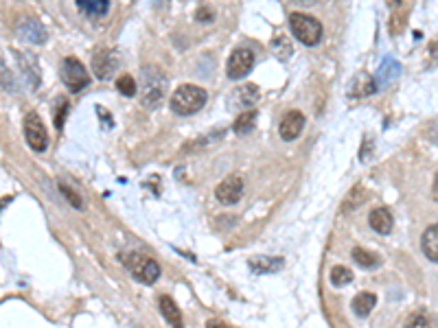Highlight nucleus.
Listing matches in <instances>:
<instances>
[{
	"label": "nucleus",
	"instance_id": "obj_19",
	"mask_svg": "<svg viewBox=\"0 0 438 328\" xmlns=\"http://www.w3.org/2000/svg\"><path fill=\"white\" fill-rule=\"evenodd\" d=\"M75 3H77V7H80L82 11H86L92 18L106 16L108 9H110V0H75Z\"/></svg>",
	"mask_w": 438,
	"mask_h": 328
},
{
	"label": "nucleus",
	"instance_id": "obj_25",
	"mask_svg": "<svg viewBox=\"0 0 438 328\" xmlns=\"http://www.w3.org/2000/svg\"><path fill=\"white\" fill-rule=\"evenodd\" d=\"M116 88L123 96H134L136 94V81H134L132 74H123V77H119Z\"/></svg>",
	"mask_w": 438,
	"mask_h": 328
},
{
	"label": "nucleus",
	"instance_id": "obj_30",
	"mask_svg": "<svg viewBox=\"0 0 438 328\" xmlns=\"http://www.w3.org/2000/svg\"><path fill=\"white\" fill-rule=\"evenodd\" d=\"M206 328H228L224 322H219V319H211L209 324H206Z\"/></svg>",
	"mask_w": 438,
	"mask_h": 328
},
{
	"label": "nucleus",
	"instance_id": "obj_28",
	"mask_svg": "<svg viewBox=\"0 0 438 328\" xmlns=\"http://www.w3.org/2000/svg\"><path fill=\"white\" fill-rule=\"evenodd\" d=\"M66 112H68V101H66V98H60V101H58V110H55V128H58L60 132H62V128H64Z\"/></svg>",
	"mask_w": 438,
	"mask_h": 328
},
{
	"label": "nucleus",
	"instance_id": "obj_4",
	"mask_svg": "<svg viewBox=\"0 0 438 328\" xmlns=\"http://www.w3.org/2000/svg\"><path fill=\"white\" fill-rule=\"evenodd\" d=\"M290 29L296 35L298 42H302L305 46H316L322 40V24L307 13H290Z\"/></svg>",
	"mask_w": 438,
	"mask_h": 328
},
{
	"label": "nucleus",
	"instance_id": "obj_31",
	"mask_svg": "<svg viewBox=\"0 0 438 328\" xmlns=\"http://www.w3.org/2000/svg\"><path fill=\"white\" fill-rule=\"evenodd\" d=\"M151 3L156 5L158 9H163V7H167V3H169V0H151Z\"/></svg>",
	"mask_w": 438,
	"mask_h": 328
},
{
	"label": "nucleus",
	"instance_id": "obj_7",
	"mask_svg": "<svg viewBox=\"0 0 438 328\" xmlns=\"http://www.w3.org/2000/svg\"><path fill=\"white\" fill-rule=\"evenodd\" d=\"M254 66V53L250 48H237L233 55H230L228 64H226V74L230 79H241L252 70Z\"/></svg>",
	"mask_w": 438,
	"mask_h": 328
},
{
	"label": "nucleus",
	"instance_id": "obj_13",
	"mask_svg": "<svg viewBox=\"0 0 438 328\" xmlns=\"http://www.w3.org/2000/svg\"><path fill=\"white\" fill-rule=\"evenodd\" d=\"M371 221V228L377 232V234H383V237H388L393 232V215L388 208H375L368 217Z\"/></svg>",
	"mask_w": 438,
	"mask_h": 328
},
{
	"label": "nucleus",
	"instance_id": "obj_8",
	"mask_svg": "<svg viewBox=\"0 0 438 328\" xmlns=\"http://www.w3.org/2000/svg\"><path fill=\"white\" fill-rule=\"evenodd\" d=\"M241 195H243V180L239 178V175H228V178L215 188V197L224 206L237 204V201L241 199Z\"/></svg>",
	"mask_w": 438,
	"mask_h": 328
},
{
	"label": "nucleus",
	"instance_id": "obj_1",
	"mask_svg": "<svg viewBox=\"0 0 438 328\" xmlns=\"http://www.w3.org/2000/svg\"><path fill=\"white\" fill-rule=\"evenodd\" d=\"M167 77L156 66H143L141 70V103L149 110L158 108L167 94Z\"/></svg>",
	"mask_w": 438,
	"mask_h": 328
},
{
	"label": "nucleus",
	"instance_id": "obj_16",
	"mask_svg": "<svg viewBox=\"0 0 438 328\" xmlns=\"http://www.w3.org/2000/svg\"><path fill=\"white\" fill-rule=\"evenodd\" d=\"M421 245H423V254L436 263L438 261V225L432 223L429 228L423 232V239H421Z\"/></svg>",
	"mask_w": 438,
	"mask_h": 328
},
{
	"label": "nucleus",
	"instance_id": "obj_26",
	"mask_svg": "<svg viewBox=\"0 0 438 328\" xmlns=\"http://www.w3.org/2000/svg\"><path fill=\"white\" fill-rule=\"evenodd\" d=\"M60 191H62V195H64V197L68 199V204H70L72 208H80V210L84 208V201H82V197L77 195V193H75V191H72V188H70L68 184L60 182Z\"/></svg>",
	"mask_w": 438,
	"mask_h": 328
},
{
	"label": "nucleus",
	"instance_id": "obj_3",
	"mask_svg": "<svg viewBox=\"0 0 438 328\" xmlns=\"http://www.w3.org/2000/svg\"><path fill=\"white\" fill-rule=\"evenodd\" d=\"M121 263L143 285H153L160 278V265L141 251H125V254H121Z\"/></svg>",
	"mask_w": 438,
	"mask_h": 328
},
{
	"label": "nucleus",
	"instance_id": "obj_5",
	"mask_svg": "<svg viewBox=\"0 0 438 328\" xmlns=\"http://www.w3.org/2000/svg\"><path fill=\"white\" fill-rule=\"evenodd\" d=\"M62 81L66 84L68 90L72 92H80L84 90L88 84H90V77H88V70L86 66L75 60V57H66L64 64H62Z\"/></svg>",
	"mask_w": 438,
	"mask_h": 328
},
{
	"label": "nucleus",
	"instance_id": "obj_24",
	"mask_svg": "<svg viewBox=\"0 0 438 328\" xmlns=\"http://www.w3.org/2000/svg\"><path fill=\"white\" fill-rule=\"evenodd\" d=\"M272 50H274V55L278 57V60H290V55L294 53V48H292V44H290V40L288 38H276L274 42H272Z\"/></svg>",
	"mask_w": 438,
	"mask_h": 328
},
{
	"label": "nucleus",
	"instance_id": "obj_2",
	"mask_svg": "<svg viewBox=\"0 0 438 328\" xmlns=\"http://www.w3.org/2000/svg\"><path fill=\"white\" fill-rule=\"evenodd\" d=\"M206 101H209V92L199 86L187 84V86H180L171 94V110L177 116H191L206 106Z\"/></svg>",
	"mask_w": 438,
	"mask_h": 328
},
{
	"label": "nucleus",
	"instance_id": "obj_23",
	"mask_svg": "<svg viewBox=\"0 0 438 328\" xmlns=\"http://www.w3.org/2000/svg\"><path fill=\"white\" fill-rule=\"evenodd\" d=\"M355 86H357V90H351V96H371L377 92L373 79H368L366 74H359V77L355 79Z\"/></svg>",
	"mask_w": 438,
	"mask_h": 328
},
{
	"label": "nucleus",
	"instance_id": "obj_11",
	"mask_svg": "<svg viewBox=\"0 0 438 328\" xmlns=\"http://www.w3.org/2000/svg\"><path fill=\"white\" fill-rule=\"evenodd\" d=\"M399 74H401V64L393 57H385L379 68H377V74H375V90H385L388 86H393L397 79H399Z\"/></svg>",
	"mask_w": 438,
	"mask_h": 328
},
{
	"label": "nucleus",
	"instance_id": "obj_15",
	"mask_svg": "<svg viewBox=\"0 0 438 328\" xmlns=\"http://www.w3.org/2000/svg\"><path fill=\"white\" fill-rule=\"evenodd\" d=\"M285 261L278 259V256H254L250 259V267L254 273H276L283 269Z\"/></svg>",
	"mask_w": 438,
	"mask_h": 328
},
{
	"label": "nucleus",
	"instance_id": "obj_10",
	"mask_svg": "<svg viewBox=\"0 0 438 328\" xmlns=\"http://www.w3.org/2000/svg\"><path fill=\"white\" fill-rule=\"evenodd\" d=\"M16 31L22 40H27L31 44H44L48 33L44 29V24L35 18H20L16 24Z\"/></svg>",
	"mask_w": 438,
	"mask_h": 328
},
{
	"label": "nucleus",
	"instance_id": "obj_17",
	"mask_svg": "<svg viewBox=\"0 0 438 328\" xmlns=\"http://www.w3.org/2000/svg\"><path fill=\"white\" fill-rule=\"evenodd\" d=\"M375 307H377V295H375V293H368V291L355 295V300H353V311H355V315H359V317L371 315V311H373Z\"/></svg>",
	"mask_w": 438,
	"mask_h": 328
},
{
	"label": "nucleus",
	"instance_id": "obj_22",
	"mask_svg": "<svg viewBox=\"0 0 438 328\" xmlns=\"http://www.w3.org/2000/svg\"><path fill=\"white\" fill-rule=\"evenodd\" d=\"M329 281L333 287H344L353 281V271L344 265H338V267H333L331 269V276H329Z\"/></svg>",
	"mask_w": 438,
	"mask_h": 328
},
{
	"label": "nucleus",
	"instance_id": "obj_29",
	"mask_svg": "<svg viewBox=\"0 0 438 328\" xmlns=\"http://www.w3.org/2000/svg\"><path fill=\"white\" fill-rule=\"evenodd\" d=\"M195 20L197 22H211L213 20V9L209 5H202L197 11H195Z\"/></svg>",
	"mask_w": 438,
	"mask_h": 328
},
{
	"label": "nucleus",
	"instance_id": "obj_12",
	"mask_svg": "<svg viewBox=\"0 0 438 328\" xmlns=\"http://www.w3.org/2000/svg\"><path fill=\"white\" fill-rule=\"evenodd\" d=\"M305 114L302 112H298V110H292V112H288L285 116H283V120H280V125H278V134H280V138L283 140H296L300 134H302V130H305Z\"/></svg>",
	"mask_w": 438,
	"mask_h": 328
},
{
	"label": "nucleus",
	"instance_id": "obj_21",
	"mask_svg": "<svg viewBox=\"0 0 438 328\" xmlns=\"http://www.w3.org/2000/svg\"><path fill=\"white\" fill-rule=\"evenodd\" d=\"M353 261H355L359 267H364V269H373V267H377V265L381 263L377 254H373V251H368V249H362V247H355V249H353Z\"/></svg>",
	"mask_w": 438,
	"mask_h": 328
},
{
	"label": "nucleus",
	"instance_id": "obj_6",
	"mask_svg": "<svg viewBox=\"0 0 438 328\" xmlns=\"http://www.w3.org/2000/svg\"><path fill=\"white\" fill-rule=\"evenodd\" d=\"M24 138H27L29 147L35 151V154H44L48 147V136L44 130V123L35 112H29L27 118H24Z\"/></svg>",
	"mask_w": 438,
	"mask_h": 328
},
{
	"label": "nucleus",
	"instance_id": "obj_18",
	"mask_svg": "<svg viewBox=\"0 0 438 328\" xmlns=\"http://www.w3.org/2000/svg\"><path fill=\"white\" fill-rule=\"evenodd\" d=\"M259 98H261V92H259V88H256L254 84H246V86H241V88L235 92V101H237L241 108H248V110H250Z\"/></svg>",
	"mask_w": 438,
	"mask_h": 328
},
{
	"label": "nucleus",
	"instance_id": "obj_14",
	"mask_svg": "<svg viewBox=\"0 0 438 328\" xmlns=\"http://www.w3.org/2000/svg\"><path fill=\"white\" fill-rule=\"evenodd\" d=\"M160 313H163V317L169 322L171 328H185L182 311H180V307L173 302V298H169V295H163V298H160Z\"/></svg>",
	"mask_w": 438,
	"mask_h": 328
},
{
	"label": "nucleus",
	"instance_id": "obj_9",
	"mask_svg": "<svg viewBox=\"0 0 438 328\" xmlns=\"http://www.w3.org/2000/svg\"><path fill=\"white\" fill-rule=\"evenodd\" d=\"M119 55L114 53V50H110V48H101L99 53H94V57H92V70H94V74L99 79H112V74L116 72V68H119Z\"/></svg>",
	"mask_w": 438,
	"mask_h": 328
},
{
	"label": "nucleus",
	"instance_id": "obj_27",
	"mask_svg": "<svg viewBox=\"0 0 438 328\" xmlns=\"http://www.w3.org/2000/svg\"><path fill=\"white\" fill-rule=\"evenodd\" d=\"M405 328H434V326H432V319L425 313H415V315L407 317Z\"/></svg>",
	"mask_w": 438,
	"mask_h": 328
},
{
	"label": "nucleus",
	"instance_id": "obj_20",
	"mask_svg": "<svg viewBox=\"0 0 438 328\" xmlns=\"http://www.w3.org/2000/svg\"><path fill=\"white\" fill-rule=\"evenodd\" d=\"M256 110H246V112H241L239 116H237V120L233 123V130H235V134H239V136H246V134H250L252 130H254V125H256Z\"/></svg>",
	"mask_w": 438,
	"mask_h": 328
}]
</instances>
